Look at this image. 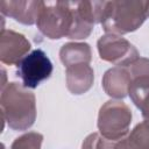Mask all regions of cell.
Instances as JSON below:
<instances>
[{
    "instance_id": "cell-3",
    "label": "cell",
    "mask_w": 149,
    "mask_h": 149,
    "mask_svg": "<svg viewBox=\"0 0 149 149\" xmlns=\"http://www.w3.org/2000/svg\"><path fill=\"white\" fill-rule=\"evenodd\" d=\"M130 122V108L123 101L108 100L100 107L97 126L104 137L118 141L128 135Z\"/></svg>"
},
{
    "instance_id": "cell-15",
    "label": "cell",
    "mask_w": 149,
    "mask_h": 149,
    "mask_svg": "<svg viewBox=\"0 0 149 149\" xmlns=\"http://www.w3.org/2000/svg\"><path fill=\"white\" fill-rule=\"evenodd\" d=\"M116 142L104 137L100 133H92L83 141L81 149H116Z\"/></svg>"
},
{
    "instance_id": "cell-1",
    "label": "cell",
    "mask_w": 149,
    "mask_h": 149,
    "mask_svg": "<svg viewBox=\"0 0 149 149\" xmlns=\"http://www.w3.org/2000/svg\"><path fill=\"white\" fill-rule=\"evenodd\" d=\"M2 118L14 130H26L36 120L35 94L23 85L12 81L1 88Z\"/></svg>"
},
{
    "instance_id": "cell-9",
    "label": "cell",
    "mask_w": 149,
    "mask_h": 149,
    "mask_svg": "<svg viewBox=\"0 0 149 149\" xmlns=\"http://www.w3.org/2000/svg\"><path fill=\"white\" fill-rule=\"evenodd\" d=\"M132 77L129 70L123 66L108 69L102 77V87L107 95L114 99H123L129 92Z\"/></svg>"
},
{
    "instance_id": "cell-13",
    "label": "cell",
    "mask_w": 149,
    "mask_h": 149,
    "mask_svg": "<svg viewBox=\"0 0 149 149\" xmlns=\"http://www.w3.org/2000/svg\"><path fill=\"white\" fill-rule=\"evenodd\" d=\"M126 137L132 149H149V121L137 123Z\"/></svg>"
},
{
    "instance_id": "cell-2",
    "label": "cell",
    "mask_w": 149,
    "mask_h": 149,
    "mask_svg": "<svg viewBox=\"0 0 149 149\" xmlns=\"http://www.w3.org/2000/svg\"><path fill=\"white\" fill-rule=\"evenodd\" d=\"M149 16V1H106L101 19L106 34L123 35L139 29Z\"/></svg>"
},
{
    "instance_id": "cell-12",
    "label": "cell",
    "mask_w": 149,
    "mask_h": 149,
    "mask_svg": "<svg viewBox=\"0 0 149 149\" xmlns=\"http://www.w3.org/2000/svg\"><path fill=\"white\" fill-rule=\"evenodd\" d=\"M128 94L144 120L149 121V76L133 78Z\"/></svg>"
},
{
    "instance_id": "cell-6",
    "label": "cell",
    "mask_w": 149,
    "mask_h": 149,
    "mask_svg": "<svg viewBox=\"0 0 149 149\" xmlns=\"http://www.w3.org/2000/svg\"><path fill=\"white\" fill-rule=\"evenodd\" d=\"M97 47L102 61L118 66H129L140 58L137 49L129 41L119 35L106 34L101 36L97 42Z\"/></svg>"
},
{
    "instance_id": "cell-4",
    "label": "cell",
    "mask_w": 149,
    "mask_h": 149,
    "mask_svg": "<svg viewBox=\"0 0 149 149\" xmlns=\"http://www.w3.org/2000/svg\"><path fill=\"white\" fill-rule=\"evenodd\" d=\"M36 26L50 40L68 37L72 26V13L69 1L44 2Z\"/></svg>"
},
{
    "instance_id": "cell-11",
    "label": "cell",
    "mask_w": 149,
    "mask_h": 149,
    "mask_svg": "<svg viewBox=\"0 0 149 149\" xmlns=\"http://www.w3.org/2000/svg\"><path fill=\"white\" fill-rule=\"evenodd\" d=\"M59 58L66 68L78 64H88L92 59L91 47L84 42L65 43L59 50Z\"/></svg>"
},
{
    "instance_id": "cell-16",
    "label": "cell",
    "mask_w": 149,
    "mask_h": 149,
    "mask_svg": "<svg viewBox=\"0 0 149 149\" xmlns=\"http://www.w3.org/2000/svg\"><path fill=\"white\" fill-rule=\"evenodd\" d=\"M129 73L132 79L136 77L149 76V58L140 57L129 65Z\"/></svg>"
},
{
    "instance_id": "cell-7",
    "label": "cell",
    "mask_w": 149,
    "mask_h": 149,
    "mask_svg": "<svg viewBox=\"0 0 149 149\" xmlns=\"http://www.w3.org/2000/svg\"><path fill=\"white\" fill-rule=\"evenodd\" d=\"M31 45L24 35L9 29H1L0 36V59L3 64H17L28 55Z\"/></svg>"
},
{
    "instance_id": "cell-8",
    "label": "cell",
    "mask_w": 149,
    "mask_h": 149,
    "mask_svg": "<svg viewBox=\"0 0 149 149\" xmlns=\"http://www.w3.org/2000/svg\"><path fill=\"white\" fill-rule=\"evenodd\" d=\"M43 6L44 1L33 0H3L0 2V9L3 15L28 26L37 22Z\"/></svg>"
},
{
    "instance_id": "cell-5",
    "label": "cell",
    "mask_w": 149,
    "mask_h": 149,
    "mask_svg": "<svg viewBox=\"0 0 149 149\" xmlns=\"http://www.w3.org/2000/svg\"><path fill=\"white\" fill-rule=\"evenodd\" d=\"M51 73L52 63L41 49L33 50L16 64V74L27 88H36L43 80H47Z\"/></svg>"
},
{
    "instance_id": "cell-10",
    "label": "cell",
    "mask_w": 149,
    "mask_h": 149,
    "mask_svg": "<svg viewBox=\"0 0 149 149\" xmlns=\"http://www.w3.org/2000/svg\"><path fill=\"white\" fill-rule=\"evenodd\" d=\"M94 80L93 69L88 64H78L66 68V87L76 95L87 92Z\"/></svg>"
},
{
    "instance_id": "cell-14",
    "label": "cell",
    "mask_w": 149,
    "mask_h": 149,
    "mask_svg": "<svg viewBox=\"0 0 149 149\" xmlns=\"http://www.w3.org/2000/svg\"><path fill=\"white\" fill-rule=\"evenodd\" d=\"M43 141V135L36 132H29L26 133L19 137H16L10 149H41Z\"/></svg>"
}]
</instances>
